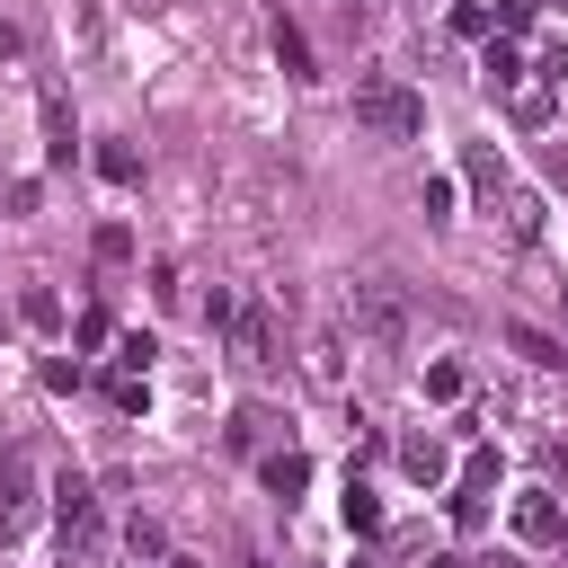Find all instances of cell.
<instances>
[{"label":"cell","mask_w":568,"mask_h":568,"mask_svg":"<svg viewBox=\"0 0 568 568\" xmlns=\"http://www.w3.org/2000/svg\"><path fill=\"white\" fill-rule=\"evenodd\" d=\"M53 541H62V568H106V506L89 479L53 488Z\"/></svg>","instance_id":"obj_1"},{"label":"cell","mask_w":568,"mask_h":568,"mask_svg":"<svg viewBox=\"0 0 568 568\" xmlns=\"http://www.w3.org/2000/svg\"><path fill=\"white\" fill-rule=\"evenodd\" d=\"M355 124L373 142H417L426 133V98L408 80H355Z\"/></svg>","instance_id":"obj_2"},{"label":"cell","mask_w":568,"mask_h":568,"mask_svg":"<svg viewBox=\"0 0 568 568\" xmlns=\"http://www.w3.org/2000/svg\"><path fill=\"white\" fill-rule=\"evenodd\" d=\"M222 346H231V364L266 373V364H275V302H266V293H240V302H231V328H222Z\"/></svg>","instance_id":"obj_3"},{"label":"cell","mask_w":568,"mask_h":568,"mask_svg":"<svg viewBox=\"0 0 568 568\" xmlns=\"http://www.w3.org/2000/svg\"><path fill=\"white\" fill-rule=\"evenodd\" d=\"M346 320H355L373 346H399V328H408L399 302H390V284H355V293H346Z\"/></svg>","instance_id":"obj_4"},{"label":"cell","mask_w":568,"mask_h":568,"mask_svg":"<svg viewBox=\"0 0 568 568\" xmlns=\"http://www.w3.org/2000/svg\"><path fill=\"white\" fill-rule=\"evenodd\" d=\"M515 541H532V550L568 541V506H559L550 488H524V497H515Z\"/></svg>","instance_id":"obj_5"},{"label":"cell","mask_w":568,"mask_h":568,"mask_svg":"<svg viewBox=\"0 0 568 568\" xmlns=\"http://www.w3.org/2000/svg\"><path fill=\"white\" fill-rule=\"evenodd\" d=\"M27 524H36V470L9 453V462H0V541H18Z\"/></svg>","instance_id":"obj_6"},{"label":"cell","mask_w":568,"mask_h":568,"mask_svg":"<svg viewBox=\"0 0 568 568\" xmlns=\"http://www.w3.org/2000/svg\"><path fill=\"white\" fill-rule=\"evenodd\" d=\"M497 98H506V115H515V124H532V133H541V124H550V106H559V98H550V80H541L532 62H524V71H515Z\"/></svg>","instance_id":"obj_7"},{"label":"cell","mask_w":568,"mask_h":568,"mask_svg":"<svg viewBox=\"0 0 568 568\" xmlns=\"http://www.w3.org/2000/svg\"><path fill=\"white\" fill-rule=\"evenodd\" d=\"M302 373H311L320 390H337V382H346V328H328V320H320V328L302 337Z\"/></svg>","instance_id":"obj_8"},{"label":"cell","mask_w":568,"mask_h":568,"mask_svg":"<svg viewBox=\"0 0 568 568\" xmlns=\"http://www.w3.org/2000/svg\"><path fill=\"white\" fill-rule=\"evenodd\" d=\"M257 479H266V497L293 506V497L311 488V453H302V444H275V453H257Z\"/></svg>","instance_id":"obj_9"},{"label":"cell","mask_w":568,"mask_h":568,"mask_svg":"<svg viewBox=\"0 0 568 568\" xmlns=\"http://www.w3.org/2000/svg\"><path fill=\"white\" fill-rule=\"evenodd\" d=\"M399 470H408L417 488H435V479L453 470V453H444V435H399Z\"/></svg>","instance_id":"obj_10"},{"label":"cell","mask_w":568,"mask_h":568,"mask_svg":"<svg viewBox=\"0 0 568 568\" xmlns=\"http://www.w3.org/2000/svg\"><path fill=\"white\" fill-rule=\"evenodd\" d=\"M506 346H515L532 373H559V364H568V346H559L550 328H532V320H506Z\"/></svg>","instance_id":"obj_11"},{"label":"cell","mask_w":568,"mask_h":568,"mask_svg":"<svg viewBox=\"0 0 568 568\" xmlns=\"http://www.w3.org/2000/svg\"><path fill=\"white\" fill-rule=\"evenodd\" d=\"M541 222H550V204L524 195V186H506V231H515V240H541Z\"/></svg>","instance_id":"obj_12"},{"label":"cell","mask_w":568,"mask_h":568,"mask_svg":"<svg viewBox=\"0 0 568 568\" xmlns=\"http://www.w3.org/2000/svg\"><path fill=\"white\" fill-rule=\"evenodd\" d=\"M462 178H470L479 195H506V160H497L488 142H470V160H462Z\"/></svg>","instance_id":"obj_13"},{"label":"cell","mask_w":568,"mask_h":568,"mask_svg":"<svg viewBox=\"0 0 568 568\" xmlns=\"http://www.w3.org/2000/svg\"><path fill=\"white\" fill-rule=\"evenodd\" d=\"M337 515H346L355 532H382V497H373V488H364L355 470H346V506H337Z\"/></svg>","instance_id":"obj_14"},{"label":"cell","mask_w":568,"mask_h":568,"mask_svg":"<svg viewBox=\"0 0 568 568\" xmlns=\"http://www.w3.org/2000/svg\"><path fill=\"white\" fill-rule=\"evenodd\" d=\"M266 435H275V417H266V408H240V417H231V444H240V453H275Z\"/></svg>","instance_id":"obj_15"},{"label":"cell","mask_w":568,"mask_h":568,"mask_svg":"<svg viewBox=\"0 0 568 568\" xmlns=\"http://www.w3.org/2000/svg\"><path fill=\"white\" fill-rule=\"evenodd\" d=\"M106 399H115V408L133 417V408L151 399V373H124V364H115V373H106Z\"/></svg>","instance_id":"obj_16"},{"label":"cell","mask_w":568,"mask_h":568,"mask_svg":"<svg viewBox=\"0 0 568 568\" xmlns=\"http://www.w3.org/2000/svg\"><path fill=\"white\" fill-rule=\"evenodd\" d=\"M18 311H27V328H62V302H53L44 284H27V293H18Z\"/></svg>","instance_id":"obj_17"},{"label":"cell","mask_w":568,"mask_h":568,"mask_svg":"<svg viewBox=\"0 0 568 568\" xmlns=\"http://www.w3.org/2000/svg\"><path fill=\"white\" fill-rule=\"evenodd\" d=\"M462 390H470V373H462L453 355H444V364H426V399H462Z\"/></svg>","instance_id":"obj_18"},{"label":"cell","mask_w":568,"mask_h":568,"mask_svg":"<svg viewBox=\"0 0 568 568\" xmlns=\"http://www.w3.org/2000/svg\"><path fill=\"white\" fill-rule=\"evenodd\" d=\"M453 524L479 532V524H488V488H462V479H453Z\"/></svg>","instance_id":"obj_19"},{"label":"cell","mask_w":568,"mask_h":568,"mask_svg":"<svg viewBox=\"0 0 568 568\" xmlns=\"http://www.w3.org/2000/svg\"><path fill=\"white\" fill-rule=\"evenodd\" d=\"M98 169H106V178H115V186H133V178H142V160H133V151H124V142H98Z\"/></svg>","instance_id":"obj_20"},{"label":"cell","mask_w":568,"mask_h":568,"mask_svg":"<svg viewBox=\"0 0 568 568\" xmlns=\"http://www.w3.org/2000/svg\"><path fill=\"white\" fill-rule=\"evenodd\" d=\"M532 71H541V80L559 89V80H568V36H541V53H532Z\"/></svg>","instance_id":"obj_21"},{"label":"cell","mask_w":568,"mask_h":568,"mask_svg":"<svg viewBox=\"0 0 568 568\" xmlns=\"http://www.w3.org/2000/svg\"><path fill=\"white\" fill-rule=\"evenodd\" d=\"M515 71H524V53H515V44H506V36H497V44H488V89H506V80H515Z\"/></svg>","instance_id":"obj_22"},{"label":"cell","mask_w":568,"mask_h":568,"mask_svg":"<svg viewBox=\"0 0 568 568\" xmlns=\"http://www.w3.org/2000/svg\"><path fill=\"white\" fill-rule=\"evenodd\" d=\"M151 355H160V346H151L142 328H133V337H115V364H124V373H151Z\"/></svg>","instance_id":"obj_23"},{"label":"cell","mask_w":568,"mask_h":568,"mask_svg":"<svg viewBox=\"0 0 568 568\" xmlns=\"http://www.w3.org/2000/svg\"><path fill=\"white\" fill-rule=\"evenodd\" d=\"M462 488H497V444H479V453L462 462Z\"/></svg>","instance_id":"obj_24"},{"label":"cell","mask_w":568,"mask_h":568,"mask_svg":"<svg viewBox=\"0 0 568 568\" xmlns=\"http://www.w3.org/2000/svg\"><path fill=\"white\" fill-rule=\"evenodd\" d=\"M417 204H426V222H453V178H426V195H417Z\"/></svg>","instance_id":"obj_25"},{"label":"cell","mask_w":568,"mask_h":568,"mask_svg":"<svg viewBox=\"0 0 568 568\" xmlns=\"http://www.w3.org/2000/svg\"><path fill=\"white\" fill-rule=\"evenodd\" d=\"M98 257H106V266H124V257H133V231H124V222H106V231H98Z\"/></svg>","instance_id":"obj_26"},{"label":"cell","mask_w":568,"mask_h":568,"mask_svg":"<svg viewBox=\"0 0 568 568\" xmlns=\"http://www.w3.org/2000/svg\"><path fill=\"white\" fill-rule=\"evenodd\" d=\"M532 27V0H497V36H524Z\"/></svg>","instance_id":"obj_27"},{"label":"cell","mask_w":568,"mask_h":568,"mask_svg":"<svg viewBox=\"0 0 568 568\" xmlns=\"http://www.w3.org/2000/svg\"><path fill=\"white\" fill-rule=\"evenodd\" d=\"M275 53H284V71H311V44H302L293 27H275Z\"/></svg>","instance_id":"obj_28"},{"label":"cell","mask_w":568,"mask_h":568,"mask_svg":"<svg viewBox=\"0 0 568 568\" xmlns=\"http://www.w3.org/2000/svg\"><path fill=\"white\" fill-rule=\"evenodd\" d=\"M71 337H80V346H106V337H115V320H106V311H80V328H71Z\"/></svg>","instance_id":"obj_29"},{"label":"cell","mask_w":568,"mask_h":568,"mask_svg":"<svg viewBox=\"0 0 568 568\" xmlns=\"http://www.w3.org/2000/svg\"><path fill=\"white\" fill-rule=\"evenodd\" d=\"M453 27H470V36H488V0H453Z\"/></svg>","instance_id":"obj_30"},{"label":"cell","mask_w":568,"mask_h":568,"mask_svg":"<svg viewBox=\"0 0 568 568\" xmlns=\"http://www.w3.org/2000/svg\"><path fill=\"white\" fill-rule=\"evenodd\" d=\"M151 568H213V559H195V550H178V541H169V550H160Z\"/></svg>","instance_id":"obj_31"},{"label":"cell","mask_w":568,"mask_h":568,"mask_svg":"<svg viewBox=\"0 0 568 568\" xmlns=\"http://www.w3.org/2000/svg\"><path fill=\"white\" fill-rule=\"evenodd\" d=\"M426 568H470V559H462V550H435V559H426Z\"/></svg>","instance_id":"obj_32"},{"label":"cell","mask_w":568,"mask_h":568,"mask_svg":"<svg viewBox=\"0 0 568 568\" xmlns=\"http://www.w3.org/2000/svg\"><path fill=\"white\" fill-rule=\"evenodd\" d=\"M470 568H515V559H470Z\"/></svg>","instance_id":"obj_33"},{"label":"cell","mask_w":568,"mask_h":568,"mask_svg":"<svg viewBox=\"0 0 568 568\" xmlns=\"http://www.w3.org/2000/svg\"><path fill=\"white\" fill-rule=\"evenodd\" d=\"M240 568H266V559H240Z\"/></svg>","instance_id":"obj_34"},{"label":"cell","mask_w":568,"mask_h":568,"mask_svg":"<svg viewBox=\"0 0 568 568\" xmlns=\"http://www.w3.org/2000/svg\"><path fill=\"white\" fill-rule=\"evenodd\" d=\"M559 311H568V284H559Z\"/></svg>","instance_id":"obj_35"},{"label":"cell","mask_w":568,"mask_h":568,"mask_svg":"<svg viewBox=\"0 0 568 568\" xmlns=\"http://www.w3.org/2000/svg\"><path fill=\"white\" fill-rule=\"evenodd\" d=\"M532 9H541V0H532Z\"/></svg>","instance_id":"obj_36"}]
</instances>
